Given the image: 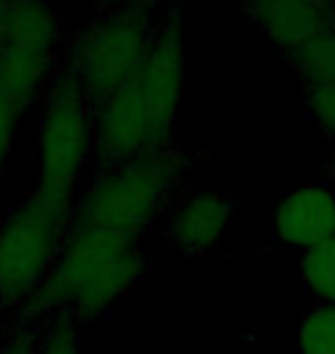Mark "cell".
Returning <instances> with one entry per match:
<instances>
[{"label": "cell", "mask_w": 335, "mask_h": 354, "mask_svg": "<svg viewBox=\"0 0 335 354\" xmlns=\"http://www.w3.org/2000/svg\"><path fill=\"white\" fill-rule=\"evenodd\" d=\"M274 232L285 246L298 251L335 237V189L312 182L285 194L274 209Z\"/></svg>", "instance_id": "8"}, {"label": "cell", "mask_w": 335, "mask_h": 354, "mask_svg": "<svg viewBox=\"0 0 335 354\" xmlns=\"http://www.w3.org/2000/svg\"><path fill=\"white\" fill-rule=\"evenodd\" d=\"M74 207L28 191L0 218V308L14 310L35 295L65 242Z\"/></svg>", "instance_id": "5"}, {"label": "cell", "mask_w": 335, "mask_h": 354, "mask_svg": "<svg viewBox=\"0 0 335 354\" xmlns=\"http://www.w3.org/2000/svg\"><path fill=\"white\" fill-rule=\"evenodd\" d=\"M46 3H53V5H55V3H58V0H46Z\"/></svg>", "instance_id": "23"}, {"label": "cell", "mask_w": 335, "mask_h": 354, "mask_svg": "<svg viewBox=\"0 0 335 354\" xmlns=\"http://www.w3.org/2000/svg\"><path fill=\"white\" fill-rule=\"evenodd\" d=\"M303 106L312 122L335 140V86L305 88Z\"/></svg>", "instance_id": "14"}, {"label": "cell", "mask_w": 335, "mask_h": 354, "mask_svg": "<svg viewBox=\"0 0 335 354\" xmlns=\"http://www.w3.org/2000/svg\"><path fill=\"white\" fill-rule=\"evenodd\" d=\"M308 3H317V5H331V0H308Z\"/></svg>", "instance_id": "22"}, {"label": "cell", "mask_w": 335, "mask_h": 354, "mask_svg": "<svg viewBox=\"0 0 335 354\" xmlns=\"http://www.w3.org/2000/svg\"><path fill=\"white\" fill-rule=\"evenodd\" d=\"M163 12L145 7L90 14L62 46V67L95 106L129 83L145 62Z\"/></svg>", "instance_id": "3"}, {"label": "cell", "mask_w": 335, "mask_h": 354, "mask_svg": "<svg viewBox=\"0 0 335 354\" xmlns=\"http://www.w3.org/2000/svg\"><path fill=\"white\" fill-rule=\"evenodd\" d=\"M60 14L46 0H10L0 37V88L28 115L37 111L46 88L60 72L65 37Z\"/></svg>", "instance_id": "6"}, {"label": "cell", "mask_w": 335, "mask_h": 354, "mask_svg": "<svg viewBox=\"0 0 335 354\" xmlns=\"http://www.w3.org/2000/svg\"><path fill=\"white\" fill-rule=\"evenodd\" d=\"M133 81L145 99L156 145L161 150L175 147L186 81V44L182 19L173 7L159 17L152 46Z\"/></svg>", "instance_id": "7"}, {"label": "cell", "mask_w": 335, "mask_h": 354, "mask_svg": "<svg viewBox=\"0 0 335 354\" xmlns=\"http://www.w3.org/2000/svg\"><path fill=\"white\" fill-rule=\"evenodd\" d=\"M39 352V336L30 324L23 322L14 334L7 338V343L0 348V354H37Z\"/></svg>", "instance_id": "17"}, {"label": "cell", "mask_w": 335, "mask_h": 354, "mask_svg": "<svg viewBox=\"0 0 335 354\" xmlns=\"http://www.w3.org/2000/svg\"><path fill=\"white\" fill-rule=\"evenodd\" d=\"M301 279L315 299L335 304V237L303 251Z\"/></svg>", "instance_id": "12"}, {"label": "cell", "mask_w": 335, "mask_h": 354, "mask_svg": "<svg viewBox=\"0 0 335 354\" xmlns=\"http://www.w3.org/2000/svg\"><path fill=\"white\" fill-rule=\"evenodd\" d=\"M7 5H10V0H0V37H3V21H5Z\"/></svg>", "instance_id": "19"}, {"label": "cell", "mask_w": 335, "mask_h": 354, "mask_svg": "<svg viewBox=\"0 0 335 354\" xmlns=\"http://www.w3.org/2000/svg\"><path fill=\"white\" fill-rule=\"evenodd\" d=\"M0 175H3V173H0Z\"/></svg>", "instance_id": "24"}, {"label": "cell", "mask_w": 335, "mask_h": 354, "mask_svg": "<svg viewBox=\"0 0 335 354\" xmlns=\"http://www.w3.org/2000/svg\"><path fill=\"white\" fill-rule=\"evenodd\" d=\"M331 21H333V26H335V0H331Z\"/></svg>", "instance_id": "21"}, {"label": "cell", "mask_w": 335, "mask_h": 354, "mask_svg": "<svg viewBox=\"0 0 335 354\" xmlns=\"http://www.w3.org/2000/svg\"><path fill=\"white\" fill-rule=\"evenodd\" d=\"M145 269L140 242L71 223L51 272L19 308V320L67 315L81 322L99 317L131 292Z\"/></svg>", "instance_id": "1"}, {"label": "cell", "mask_w": 335, "mask_h": 354, "mask_svg": "<svg viewBox=\"0 0 335 354\" xmlns=\"http://www.w3.org/2000/svg\"><path fill=\"white\" fill-rule=\"evenodd\" d=\"M37 354H81L78 352L76 320H71L67 315L51 317V327L39 338Z\"/></svg>", "instance_id": "15"}, {"label": "cell", "mask_w": 335, "mask_h": 354, "mask_svg": "<svg viewBox=\"0 0 335 354\" xmlns=\"http://www.w3.org/2000/svg\"><path fill=\"white\" fill-rule=\"evenodd\" d=\"M186 166L189 157L180 145L122 164L99 166L78 189L71 223L140 242L168 214Z\"/></svg>", "instance_id": "2"}, {"label": "cell", "mask_w": 335, "mask_h": 354, "mask_svg": "<svg viewBox=\"0 0 335 354\" xmlns=\"http://www.w3.org/2000/svg\"><path fill=\"white\" fill-rule=\"evenodd\" d=\"M232 221L230 198L218 191H195L173 203L166 214V235L186 256H204L223 242Z\"/></svg>", "instance_id": "9"}, {"label": "cell", "mask_w": 335, "mask_h": 354, "mask_svg": "<svg viewBox=\"0 0 335 354\" xmlns=\"http://www.w3.org/2000/svg\"><path fill=\"white\" fill-rule=\"evenodd\" d=\"M239 5L251 24L283 55L333 26L331 5H317L308 0H239Z\"/></svg>", "instance_id": "10"}, {"label": "cell", "mask_w": 335, "mask_h": 354, "mask_svg": "<svg viewBox=\"0 0 335 354\" xmlns=\"http://www.w3.org/2000/svg\"><path fill=\"white\" fill-rule=\"evenodd\" d=\"M74 3L88 5L95 12L102 10H126V7H145V10L166 12L173 7V0H74Z\"/></svg>", "instance_id": "18"}, {"label": "cell", "mask_w": 335, "mask_h": 354, "mask_svg": "<svg viewBox=\"0 0 335 354\" xmlns=\"http://www.w3.org/2000/svg\"><path fill=\"white\" fill-rule=\"evenodd\" d=\"M23 120L26 115L10 102V97L0 88V173H3L7 159H10L14 145H17Z\"/></svg>", "instance_id": "16"}, {"label": "cell", "mask_w": 335, "mask_h": 354, "mask_svg": "<svg viewBox=\"0 0 335 354\" xmlns=\"http://www.w3.org/2000/svg\"><path fill=\"white\" fill-rule=\"evenodd\" d=\"M291 74L305 88L335 86V26L324 28L285 55Z\"/></svg>", "instance_id": "11"}, {"label": "cell", "mask_w": 335, "mask_h": 354, "mask_svg": "<svg viewBox=\"0 0 335 354\" xmlns=\"http://www.w3.org/2000/svg\"><path fill=\"white\" fill-rule=\"evenodd\" d=\"M298 354H335V304L319 301L298 329Z\"/></svg>", "instance_id": "13"}, {"label": "cell", "mask_w": 335, "mask_h": 354, "mask_svg": "<svg viewBox=\"0 0 335 354\" xmlns=\"http://www.w3.org/2000/svg\"><path fill=\"white\" fill-rule=\"evenodd\" d=\"M95 161L92 104L65 72H58L37 106L32 164L37 191L48 201L71 205Z\"/></svg>", "instance_id": "4"}, {"label": "cell", "mask_w": 335, "mask_h": 354, "mask_svg": "<svg viewBox=\"0 0 335 354\" xmlns=\"http://www.w3.org/2000/svg\"><path fill=\"white\" fill-rule=\"evenodd\" d=\"M329 180H331V184H335V152L329 159Z\"/></svg>", "instance_id": "20"}]
</instances>
